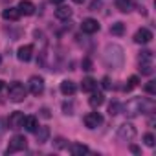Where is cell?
<instances>
[{
	"label": "cell",
	"mask_w": 156,
	"mask_h": 156,
	"mask_svg": "<svg viewBox=\"0 0 156 156\" xmlns=\"http://www.w3.org/2000/svg\"><path fill=\"white\" fill-rule=\"evenodd\" d=\"M151 107L152 105L149 101H145L143 98H134L123 105V114L127 118H138L140 114H145L147 110H151Z\"/></svg>",
	"instance_id": "1"
},
{
	"label": "cell",
	"mask_w": 156,
	"mask_h": 156,
	"mask_svg": "<svg viewBox=\"0 0 156 156\" xmlns=\"http://www.w3.org/2000/svg\"><path fill=\"white\" fill-rule=\"evenodd\" d=\"M151 39H152V31L147 28H140L134 33V42H138V44H147V42H151Z\"/></svg>",
	"instance_id": "10"
},
{
	"label": "cell",
	"mask_w": 156,
	"mask_h": 156,
	"mask_svg": "<svg viewBox=\"0 0 156 156\" xmlns=\"http://www.w3.org/2000/svg\"><path fill=\"white\" fill-rule=\"evenodd\" d=\"M28 87H30V92L33 96H41L44 92V79L39 77V75H33L30 79V83H28Z\"/></svg>",
	"instance_id": "8"
},
{
	"label": "cell",
	"mask_w": 156,
	"mask_h": 156,
	"mask_svg": "<svg viewBox=\"0 0 156 156\" xmlns=\"http://www.w3.org/2000/svg\"><path fill=\"white\" fill-rule=\"evenodd\" d=\"M61 92L64 94V96H73L75 92H77V87H75V83L73 81H62L61 83Z\"/></svg>",
	"instance_id": "14"
},
{
	"label": "cell",
	"mask_w": 156,
	"mask_h": 156,
	"mask_svg": "<svg viewBox=\"0 0 156 156\" xmlns=\"http://www.w3.org/2000/svg\"><path fill=\"white\" fill-rule=\"evenodd\" d=\"M83 70H87V72L92 70V61H90V59H85V61H83Z\"/></svg>",
	"instance_id": "28"
},
{
	"label": "cell",
	"mask_w": 156,
	"mask_h": 156,
	"mask_svg": "<svg viewBox=\"0 0 156 156\" xmlns=\"http://www.w3.org/2000/svg\"><path fill=\"white\" fill-rule=\"evenodd\" d=\"M22 127H26L28 132H35L39 129V119L35 116H28V118H24V125Z\"/></svg>",
	"instance_id": "16"
},
{
	"label": "cell",
	"mask_w": 156,
	"mask_h": 156,
	"mask_svg": "<svg viewBox=\"0 0 156 156\" xmlns=\"http://www.w3.org/2000/svg\"><path fill=\"white\" fill-rule=\"evenodd\" d=\"M152 70H154V55H152V51L145 50L140 55V72L143 75H151Z\"/></svg>",
	"instance_id": "4"
},
{
	"label": "cell",
	"mask_w": 156,
	"mask_h": 156,
	"mask_svg": "<svg viewBox=\"0 0 156 156\" xmlns=\"http://www.w3.org/2000/svg\"><path fill=\"white\" fill-rule=\"evenodd\" d=\"M83 123H85V127H88V129H98V127L103 123V116H101L99 112H88V114H85Z\"/></svg>",
	"instance_id": "7"
},
{
	"label": "cell",
	"mask_w": 156,
	"mask_h": 156,
	"mask_svg": "<svg viewBox=\"0 0 156 156\" xmlns=\"http://www.w3.org/2000/svg\"><path fill=\"white\" fill-rule=\"evenodd\" d=\"M145 92H147V94H151V96H154V94H156V87H154V81H149V83L145 85Z\"/></svg>",
	"instance_id": "27"
},
{
	"label": "cell",
	"mask_w": 156,
	"mask_h": 156,
	"mask_svg": "<svg viewBox=\"0 0 156 156\" xmlns=\"http://www.w3.org/2000/svg\"><path fill=\"white\" fill-rule=\"evenodd\" d=\"M118 112H119V103H118V101L110 103V107H108V114H110V116H116Z\"/></svg>",
	"instance_id": "26"
},
{
	"label": "cell",
	"mask_w": 156,
	"mask_h": 156,
	"mask_svg": "<svg viewBox=\"0 0 156 156\" xmlns=\"http://www.w3.org/2000/svg\"><path fill=\"white\" fill-rule=\"evenodd\" d=\"M81 30H83V33L92 35V33L99 31V22H98L96 19H85L83 24H81Z\"/></svg>",
	"instance_id": "11"
},
{
	"label": "cell",
	"mask_w": 156,
	"mask_h": 156,
	"mask_svg": "<svg viewBox=\"0 0 156 156\" xmlns=\"http://www.w3.org/2000/svg\"><path fill=\"white\" fill-rule=\"evenodd\" d=\"M110 33L112 35H123L125 33V24L123 22H116V24H112V28H110Z\"/></svg>",
	"instance_id": "23"
},
{
	"label": "cell",
	"mask_w": 156,
	"mask_h": 156,
	"mask_svg": "<svg viewBox=\"0 0 156 156\" xmlns=\"http://www.w3.org/2000/svg\"><path fill=\"white\" fill-rule=\"evenodd\" d=\"M26 94H28L26 87H24L22 83H19V81L11 83L9 88H8V98H9V101H13V103L24 101V99H26Z\"/></svg>",
	"instance_id": "3"
},
{
	"label": "cell",
	"mask_w": 156,
	"mask_h": 156,
	"mask_svg": "<svg viewBox=\"0 0 156 156\" xmlns=\"http://www.w3.org/2000/svg\"><path fill=\"white\" fill-rule=\"evenodd\" d=\"M116 9H119L121 13H129L132 9V0H114Z\"/></svg>",
	"instance_id": "19"
},
{
	"label": "cell",
	"mask_w": 156,
	"mask_h": 156,
	"mask_svg": "<svg viewBox=\"0 0 156 156\" xmlns=\"http://www.w3.org/2000/svg\"><path fill=\"white\" fill-rule=\"evenodd\" d=\"M28 147V140L24 138V136H20V134H17V136H13L11 138V141H9V145H8V149H6V152L8 154H13V152H19V151H24Z\"/></svg>",
	"instance_id": "6"
},
{
	"label": "cell",
	"mask_w": 156,
	"mask_h": 156,
	"mask_svg": "<svg viewBox=\"0 0 156 156\" xmlns=\"http://www.w3.org/2000/svg\"><path fill=\"white\" fill-rule=\"evenodd\" d=\"M143 141H145V145H147V147H154V143H156V140H154V136H152L151 132L143 136Z\"/></svg>",
	"instance_id": "25"
},
{
	"label": "cell",
	"mask_w": 156,
	"mask_h": 156,
	"mask_svg": "<svg viewBox=\"0 0 156 156\" xmlns=\"http://www.w3.org/2000/svg\"><path fill=\"white\" fill-rule=\"evenodd\" d=\"M88 103H90V107H94V108H96V107H101V105L105 103V96H103L101 92H94L92 98L88 99Z\"/></svg>",
	"instance_id": "22"
},
{
	"label": "cell",
	"mask_w": 156,
	"mask_h": 156,
	"mask_svg": "<svg viewBox=\"0 0 156 156\" xmlns=\"http://www.w3.org/2000/svg\"><path fill=\"white\" fill-rule=\"evenodd\" d=\"M4 88V81H0V90H2Z\"/></svg>",
	"instance_id": "33"
},
{
	"label": "cell",
	"mask_w": 156,
	"mask_h": 156,
	"mask_svg": "<svg viewBox=\"0 0 156 156\" xmlns=\"http://www.w3.org/2000/svg\"><path fill=\"white\" fill-rule=\"evenodd\" d=\"M24 112H20V110H15L11 116H9V119H8V127L9 129H13V130H17V129H20L22 125H24Z\"/></svg>",
	"instance_id": "9"
},
{
	"label": "cell",
	"mask_w": 156,
	"mask_h": 156,
	"mask_svg": "<svg viewBox=\"0 0 156 156\" xmlns=\"http://www.w3.org/2000/svg\"><path fill=\"white\" fill-rule=\"evenodd\" d=\"M140 85V79L136 75H132V77H129V81H127V85H125V92H130L132 88H136Z\"/></svg>",
	"instance_id": "24"
},
{
	"label": "cell",
	"mask_w": 156,
	"mask_h": 156,
	"mask_svg": "<svg viewBox=\"0 0 156 156\" xmlns=\"http://www.w3.org/2000/svg\"><path fill=\"white\" fill-rule=\"evenodd\" d=\"M73 2H75V4H83V2H85V0H73Z\"/></svg>",
	"instance_id": "32"
},
{
	"label": "cell",
	"mask_w": 156,
	"mask_h": 156,
	"mask_svg": "<svg viewBox=\"0 0 156 156\" xmlns=\"http://www.w3.org/2000/svg\"><path fill=\"white\" fill-rule=\"evenodd\" d=\"M37 143H46L50 138V127H39L37 130Z\"/></svg>",
	"instance_id": "18"
},
{
	"label": "cell",
	"mask_w": 156,
	"mask_h": 156,
	"mask_svg": "<svg viewBox=\"0 0 156 156\" xmlns=\"http://www.w3.org/2000/svg\"><path fill=\"white\" fill-rule=\"evenodd\" d=\"M17 57H19V61H22V62L31 61V57H33V46H31V44L20 46V48H19V51H17Z\"/></svg>",
	"instance_id": "12"
},
{
	"label": "cell",
	"mask_w": 156,
	"mask_h": 156,
	"mask_svg": "<svg viewBox=\"0 0 156 156\" xmlns=\"http://www.w3.org/2000/svg\"><path fill=\"white\" fill-rule=\"evenodd\" d=\"M19 11H20V15H33L35 13V6L30 2V0H20Z\"/></svg>",
	"instance_id": "15"
},
{
	"label": "cell",
	"mask_w": 156,
	"mask_h": 156,
	"mask_svg": "<svg viewBox=\"0 0 156 156\" xmlns=\"http://www.w3.org/2000/svg\"><path fill=\"white\" fill-rule=\"evenodd\" d=\"M96 87H98V83H96V79H92V77H85L83 83H81L83 92H94Z\"/></svg>",
	"instance_id": "20"
},
{
	"label": "cell",
	"mask_w": 156,
	"mask_h": 156,
	"mask_svg": "<svg viewBox=\"0 0 156 156\" xmlns=\"http://www.w3.org/2000/svg\"><path fill=\"white\" fill-rule=\"evenodd\" d=\"M136 138V127L132 123H123L118 129V140L119 141H132Z\"/></svg>",
	"instance_id": "5"
},
{
	"label": "cell",
	"mask_w": 156,
	"mask_h": 156,
	"mask_svg": "<svg viewBox=\"0 0 156 156\" xmlns=\"http://www.w3.org/2000/svg\"><path fill=\"white\" fill-rule=\"evenodd\" d=\"M2 19H4V20H13V22H17V20L20 19L19 8H8V9H4V11H2Z\"/></svg>",
	"instance_id": "13"
},
{
	"label": "cell",
	"mask_w": 156,
	"mask_h": 156,
	"mask_svg": "<svg viewBox=\"0 0 156 156\" xmlns=\"http://www.w3.org/2000/svg\"><path fill=\"white\" fill-rule=\"evenodd\" d=\"M50 2H51V4H62L64 0H50Z\"/></svg>",
	"instance_id": "31"
},
{
	"label": "cell",
	"mask_w": 156,
	"mask_h": 156,
	"mask_svg": "<svg viewBox=\"0 0 156 156\" xmlns=\"http://www.w3.org/2000/svg\"><path fill=\"white\" fill-rule=\"evenodd\" d=\"M130 151H132V152H136V154H138V152H140V149H138V147H136V145H132V147H130Z\"/></svg>",
	"instance_id": "30"
},
{
	"label": "cell",
	"mask_w": 156,
	"mask_h": 156,
	"mask_svg": "<svg viewBox=\"0 0 156 156\" xmlns=\"http://www.w3.org/2000/svg\"><path fill=\"white\" fill-rule=\"evenodd\" d=\"M55 17H57L59 20H68V19L72 17V9H70L68 6H59V8L55 9Z\"/></svg>",
	"instance_id": "17"
},
{
	"label": "cell",
	"mask_w": 156,
	"mask_h": 156,
	"mask_svg": "<svg viewBox=\"0 0 156 156\" xmlns=\"http://www.w3.org/2000/svg\"><path fill=\"white\" fill-rule=\"evenodd\" d=\"M105 62L112 68H119L125 61V55H123V48L118 46V44H108L105 48Z\"/></svg>",
	"instance_id": "2"
},
{
	"label": "cell",
	"mask_w": 156,
	"mask_h": 156,
	"mask_svg": "<svg viewBox=\"0 0 156 156\" xmlns=\"http://www.w3.org/2000/svg\"><path fill=\"white\" fill-rule=\"evenodd\" d=\"M103 87H105V88H110V83H108V77H105V79H103Z\"/></svg>",
	"instance_id": "29"
},
{
	"label": "cell",
	"mask_w": 156,
	"mask_h": 156,
	"mask_svg": "<svg viewBox=\"0 0 156 156\" xmlns=\"http://www.w3.org/2000/svg\"><path fill=\"white\" fill-rule=\"evenodd\" d=\"M0 62H2V57H0Z\"/></svg>",
	"instance_id": "34"
},
{
	"label": "cell",
	"mask_w": 156,
	"mask_h": 156,
	"mask_svg": "<svg viewBox=\"0 0 156 156\" xmlns=\"http://www.w3.org/2000/svg\"><path fill=\"white\" fill-rule=\"evenodd\" d=\"M70 152L73 156H81V154H87L88 152V147L83 145V143H73V145H70Z\"/></svg>",
	"instance_id": "21"
}]
</instances>
